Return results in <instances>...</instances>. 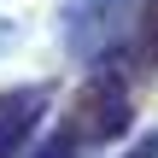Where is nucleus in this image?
I'll return each instance as SVG.
<instances>
[{
    "mask_svg": "<svg viewBox=\"0 0 158 158\" xmlns=\"http://www.w3.org/2000/svg\"><path fill=\"white\" fill-rule=\"evenodd\" d=\"M129 117H135L129 82H123L117 70H100V76L76 94L70 123H64V141H70V147H100V141L123 135V129H129Z\"/></svg>",
    "mask_w": 158,
    "mask_h": 158,
    "instance_id": "obj_1",
    "label": "nucleus"
},
{
    "mask_svg": "<svg viewBox=\"0 0 158 158\" xmlns=\"http://www.w3.org/2000/svg\"><path fill=\"white\" fill-rule=\"evenodd\" d=\"M47 111V88H6L0 94V158H12L41 123Z\"/></svg>",
    "mask_w": 158,
    "mask_h": 158,
    "instance_id": "obj_2",
    "label": "nucleus"
},
{
    "mask_svg": "<svg viewBox=\"0 0 158 158\" xmlns=\"http://www.w3.org/2000/svg\"><path fill=\"white\" fill-rule=\"evenodd\" d=\"M135 41H141V59L158 70V0H141V35Z\"/></svg>",
    "mask_w": 158,
    "mask_h": 158,
    "instance_id": "obj_3",
    "label": "nucleus"
},
{
    "mask_svg": "<svg viewBox=\"0 0 158 158\" xmlns=\"http://www.w3.org/2000/svg\"><path fill=\"white\" fill-rule=\"evenodd\" d=\"M135 158H152V147H141V152H135Z\"/></svg>",
    "mask_w": 158,
    "mask_h": 158,
    "instance_id": "obj_4",
    "label": "nucleus"
}]
</instances>
